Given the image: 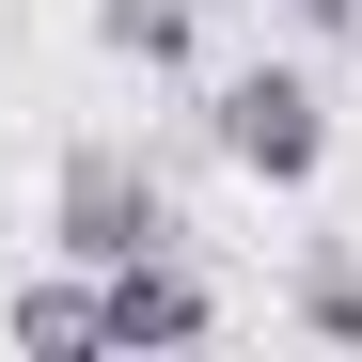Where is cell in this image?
<instances>
[{"label": "cell", "mask_w": 362, "mask_h": 362, "mask_svg": "<svg viewBox=\"0 0 362 362\" xmlns=\"http://www.w3.org/2000/svg\"><path fill=\"white\" fill-rule=\"evenodd\" d=\"M173 173L142 158V142H64L47 158V252L64 268H127V252H173Z\"/></svg>", "instance_id": "6da1fadb"}, {"label": "cell", "mask_w": 362, "mask_h": 362, "mask_svg": "<svg viewBox=\"0 0 362 362\" xmlns=\"http://www.w3.org/2000/svg\"><path fill=\"white\" fill-rule=\"evenodd\" d=\"M205 142L252 173V189H315V173H331V95L299 79V64H236L205 95Z\"/></svg>", "instance_id": "7a4b0ae2"}, {"label": "cell", "mask_w": 362, "mask_h": 362, "mask_svg": "<svg viewBox=\"0 0 362 362\" xmlns=\"http://www.w3.org/2000/svg\"><path fill=\"white\" fill-rule=\"evenodd\" d=\"M95 299H110V346H205V331H221V284L189 268V236H173V252L95 268Z\"/></svg>", "instance_id": "3957f363"}, {"label": "cell", "mask_w": 362, "mask_h": 362, "mask_svg": "<svg viewBox=\"0 0 362 362\" xmlns=\"http://www.w3.org/2000/svg\"><path fill=\"white\" fill-rule=\"evenodd\" d=\"M205 16H221V0H95V47H110V64H142V79H189Z\"/></svg>", "instance_id": "277c9868"}, {"label": "cell", "mask_w": 362, "mask_h": 362, "mask_svg": "<svg viewBox=\"0 0 362 362\" xmlns=\"http://www.w3.org/2000/svg\"><path fill=\"white\" fill-rule=\"evenodd\" d=\"M0 331H16L32 362H79V346H110V299H95V268H64V284H16V299H0Z\"/></svg>", "instance_id": "5b68a950"}, {"label": "cell", "mask_w": 362, "mask_h": 362, "mask_svg": "<svg viewBox=\"0 0 362 362\" xmlns=\"http://www.w3.org/2000/svg\"><path fill=\"white\" fill-rule=\"evenodd\" d=\"M284 315L315 331V346H362V268L331 252V236H315V252H299V284H284Z\"/></svg>", "instance_id": "8992f818"}, {"label": "cell", "mask_w": 362, "mask_h": 362, "mask_svg": "<svg viewBox=\"0 0 362 362\" xmlns=\"http://www.w3.org/2000/svg\"><path fill=\"white\" fill-rule=\"evenodd\" d=\"M268 16H284L299 47H362V0H268Z\"/></svg>", "instance_id": "52a82bcc"}]
</instances>
